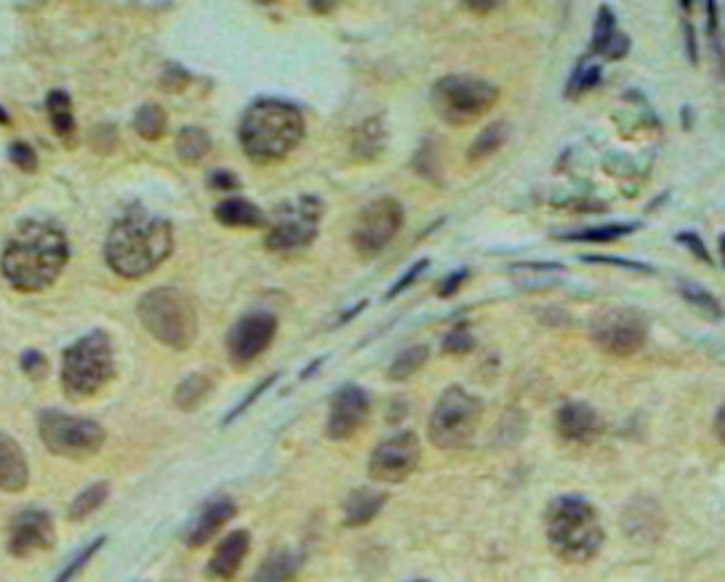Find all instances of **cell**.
I'll use <instances>...</instances> for the list:
<instances>
[{"label": "cell", "instance_id": "obj_16", "mask_svg": "<svg viewBox=\"0 0 725 582\" xmlns=\"http://www.w3.org/2000/svg\"><path fill=\"white\" fill-rule=\"evenodd\" d=\"M56 545L54 520L43 509H25L12 518L7 529V551L14 558H29Z\"/></svg>", "mask_w": 725, "mask_h": 582}, {"label": "cell", "instance_id": "obj_37", "mask_svg": "<svg viewBox=\"0 0 725 582\" xmlns=\"http://www.w3.org/2000/svg\"><path fill=\"white\" fill-rule=\"evenodd\" d=\"M105 540H108V538H105V536H99V538H94V540L90 542V545H85V547L79 551V554H76L70 562H67V565L63 567L61 574L56 576V580H54V582H72V580H74L76 576H79L81 571L87 567V562H90L96 554H99V549L105 545Z\"/></svg>", "mask_w": 725, "mask_h": 582}, {"label": "cell", "instance_id": "obj_13", "mask_svg": "<svg viewBox=\"0 0 725 582\" xmlns=\"http://www.w3.org/2000/svg\"><path fill=\"white\" fill-rule=\"evenodd\" d=\"M279 319L270 310H253L239 317L226 333L228 362L235 368H246L264 355L275 342Z\"/></svg>", "mask_w": 725, "mask_h": 582}, {"label": "cell", "instance_id": "obj_6", "mask_svg": "<svg viewBox=\"0 0 725 582\" xmlns=\"http://www.w3.org/2000/svg\"><path fill=\"white\" fill-rule=\"evenodd\" d=\"M116 362L110 335L96 328L65 348L61 362V386L72 402L99 395L114 380Z\"/></svg>", "mask_w": 725, "mask_h": 582}, {"label": "cell", "instance_id": "obj_15", "mask_svg": "<svg viewBox=\"0 0 725 582\" xmlns=\"http://www.w3.org/2000/svg\"><path fill=\"white\" fill-rule=\"evenodd\" d=\"M371 415V397L357 384L337 388L328 404L326 435L333 442H346L364 429Z\"/></svg>", "mask_w": 725, "mask_h": 582}, {"label": "cell", "instance_id": "obj_23", "mask_svg": "<svg viewBox=\"0 0 725 582\" xmlns=\"http://www.w3.org/2000/svg\"><path fill=\"white\" fill-rule=\"evenodd\" d=\"M215 219L224 228H264L268 226L266 212L257 203L244 197H230L215 206Z\"/></svg>", "mask_w": 725, "mask_h": 582}, {"label": "cell", "instance_id": "obj_45", "mask_svg": "<svg viewBox=\"0 0 725 582\" xmlns=\"http://www.w3.org/2000/svg\"><path fill=\"white\" fill-rule=\"evenodd\" d=\"M190 85V74L181 65L172 63L159 76V87L166 94H179Z\"/></svg>", "mask_w": 725, "mask_h": 582}, {"label": "cell", "instance_id": "obj_36", "mask_svg": "<svg viewBox=\"0 0 725 582\" xmlns=\"http://www.w3.org/2000/svg\"><path fill=\"white\" fill-rule=\"evenodd\" d=\"M411 166H413L415 174H420L424 181L433 183V186H440L442 183V166H440V154H438V145H435V141H424L420 145V150L415 152Z\"/></svg>", "mask_w": 725, "mask_h": 582}, {"label": "cell", "instance_id": "obj_34", "mask_svg": "<svg viewBox=\"0 0 725 582\" xmlns=\"http://www.w3.org/2000/svg\"><path fill=\"white\" fill-rule=\"evenodd\" d=\"M134 130L143 141H159L168 130V112L154 101L143 103L134 114Z\"/></svg>", "mask_w": 725, "mask_h": 582}, {"label": "cell", "instance_id": "obj_24", "mask_svg": "<svg viewBox=\"0 0 725 582\" xmlns=\"http://www.w3.org/2000/svg\"><path fill=\"white\" fill-rule=\"evenodd\" d=\"M299 569H302V556L277 549L261 560L255 574L250 576V582H295Z\"/></svg>", "mask_w": 725, "mask_h": 582}, {"label": "cell", "instance_id": "obj_31", "mask_svg": "<svg viewBox=\"0 0 725 582\" xmlns=\"http://www.w3.org/2000/svg\"><path fill=\"white\" fill-rule=\"evenodd\" d=\"M429 357H431V348L427 344H415L404 348V351L398 353V357L391 362L386 377H389L391 382L411 380L415 373L422 371L424 364L429 362Z\"/></svg>", "mask_w": 725, "mask_h": 582}, {"label": "cell", "instance_id": "obj_35", "mask_svg": "<svg viewBox=\"0 0 725 582\" xmlns=\"http://www.w3.org/2000/svg\"><path fill=\"white\" fill-rule=\"evenodd\" d=\"M618 34V25H616V16L614 9L609 5H601L598 7L596 21H594V32H592V41H589V54L592 56H603L607 45L612 43V38Z\"/></svg>", "mask_w": 725, "mask_h": 582}, {"label": "cell", "instance_id": "obj_51", "mask_svg": "<svg viewBox=\"0 0 725 582\" xmlns=\"http://www.w3.org/2000/svg\"><path fill=\"white\" fill-rule=\"evenodd\" d=\"M694 123H696V112L692 105H683L681 108V128L685 132H692L694 130Z\"/></svg>", "mask_w": 725, "mask_h": 582}, {"label": "cell", "instance_id": "obj_59", "mask_svg": "<svg viewBox=\"0 0 725 582\" xmlns=\"http://www.w3.org/2000/svg\"><path fill=\"white\" fill-rule=\"evenodd\" d=\"M411 582H429V580H411Z\"/></svg>", "mask_w": 725, "mask_h": 582}, {"label": "cell", "instance_id": "obj_46", "mask_svg": "<svg viewBox=\"0 0 725 582\" xmlns=\"http://www.w3.org/2000/svg\"><path fill=\"white\" fill-rule=\"evenodd\" d=\"M206 186L210 190H215V192H235V190L241 188V181H239V177L232 170L217 168V170H210L208 172Z\"/></svg>", "mask_w": 725, "mask_h": 582}, {"label": "cell", "instance_id": "obj_57", "mask_svg": "<svg viewBox=\"0 0 725 582\" xmlns=\"http://www.w3.org/2000/svg\"><path fill=\"white\" fill-rule=\"evenodd\" d=\"M676 7L683 9L685 14H690V9H694V3H676Z\"/></svg>", "mask_w": 725, "mask_h": 582}, {"label": "cell", "instance_id": "obj_28", "mask_svg": "<svg viewBox=\"0 0 725 582\" xmlns=\"http://www.w3.org/2000/svg\"><path fill=\"white\" fill-rule=\"evenodd\" d=\"M511 128L507 121H493L489 123L485 130H482L473 143L469 145L467 150V161L471 166H478V163H485L487 159H491L493 154L498 150L505 148V143L509 141Z\"/></svg>", "mask_w": 725, "mask_h": 582}, {"label": "cell", "instance_id": "obj_33", "mask_svg": "<svg viewBox=\"0 0 725 582\" xmlns=\"http://www.w3.org/2000/svg\"><path fill=\"white\" fill-rule=\"evenodd\" d=\"M110 498V482H94L90 487H85L79 496L70 502V509H67V518L72 522H81L90 518L94 511H99L105 502Z\"/></svg>", "mask_w": 725, "mask_h": 582}, {"label": "cell", "instance_id": "obj_17", "mask_svg": "<svg viewBox=\"0 0 725 582\" xmlns=\"http://www.w3.org/2000/svg\"><path fill=\"white\" fill-rule=\"evenodd\" d=\"M237 516V502L226 493H217L203 500L192 513L186 527L181 531L183 545L190 549H201L217 536L228 522Z\"/></svg>", "mask_w": 725, "mask_h": 582}, {"label": "cell", "instance_id": "obj_41", "mask_svg": "<svg viewBox=\"0 0 725 582\" xmlns=\"http://www.w3.org/2000/svg\"><path fill=\"white\" fill-rule=\"evenodd\" d=\"M279 377H282V375H279V373H273V375H268L266 380H261L259 384H255V386H253V391H250L246 397H241V402H239V404L235 406V409H232V411L224 417V426L232 424V422L237 420V417L244 415V413L250 409V406H253V404L259 400V397L268 391L270 386L277 384Z\"/></svg>", "mask_w": 725, "mask_h": 582}, {"label": "cell", "instance_id": "obj_56", "mask_svg": "<svg viewBox=\"0 0 725 582\" xmlns=\"http://www.w3.org/2000/svg\"><path fill=\"white\" fill-rule=\"evenodd\" d=\"M12 123V119H9V114L5 108H0V125H9Z\"/></svg>", "mask_w": 725, "mask_h": 582}, {"label": "cell", "instance_id": "obj_20", "mask_svg": "<svg viewBox=\"0 0 725 582\" xmlns=\"http://www.w3.org/2000/svg\"><path fill=\"white\" fill-rule=\"evenodd\" d=\"M29 484V464L23 446L9 433H0V491L21 493Z\"/></svg>", "mask_w": 725, "mask_h": 582}, {"label": "cell", "instance_id": "obj_3", "mask_svg": "<svg viewBox=\"0 0 725 582\" xmlns=\"http://www.w3.org/2000/svg\"><path fill=\"white\" fill-rule=\"evenodd\" d=\"M239 145L255 166L284 161L306 134V119L295 103L257 99L239 121Z\"/></svg>", "mask_w": 725, "mask_h": 582}, {"label": "cell", "instance_id": "obj_10", "mask_svg": "<svg viewBox=\"0 0 725 582\" xmlns=\"http://www.w3.org/2000/svg\"><path fill=\"white\" fill-rule=\"evenodd\" d=\"M279 219L270 226L264 246L275 255H290L313 244L319 235L324 217V201L313 194H304L297 201L277 210Z\"/></svg>", "mask_w": 725, "mask_h": 582}, {"label": "cell", "instance_id": "obj_29", "mask_svg": "<svg viewBox=\"0 0 725 582\" xmlns=\"http://www.w3.org/2000/svg\"><path fill=\"white\" fill-rule=\"evenodd\" d=\"M212 388H215L212 386V380L203 373H192L188 377H183V380L177 384V388H174V395H172L174 406H177V409L183 413L197 411L199 406L210 397Z\"/></svg>", "mask_w": 725, "mask_h": 582}, {"label": "cell", "instance_id": "obj_32", "mask_svg": "<svg viewBox=\"0 0 725 582\" xmlns=\"http://www.w3.org/2000/svg\"><path fill=\"white\" fill-rule=\"evenodd\" d=\"M679 293L685 302L694 306L699 313H703L710 319V322H721L723 319L721 299L714 293H710L708 288H703L701 284H696V281H692V279H679Z\"/></svg>", "mask_w": 725, "mask_h": 582}, {"label": "cell", "instance_id": "obj_42", "mask_svg": "<svg viewBox=\"0 0 725 582\" xmlns=\"http://www.w3.org/2000/svg\"><path fill=\"white\" fill-rule=\"evenodd\" d=\"M21 371L32 382H41V380H45L47 373H50V362H47V357L41 351H36V348H27V351H23V355H21Z\"/></svg>", "mask_w": 725, "mask_h": 582}, {"label": "cell", "instance_id": "obj_19", "mask_svg": "<svg viewBox=\"0 0 725 582\" xmlns=\"http://www.w3.org/2000/svg\"><path fill=\"white\" fill-rule=\"evenodd\" d=\"M250 542H253V538H250V533L246 529L230 531L228 536L219 542L215 554H212V558L208 560L206 576L217 582L235 580L241 565H244V560L248 558Z\"/></svg>", "mask_w": 725, "mask_h": 582}, {"label": "cell", "instance_id": "obj_55", "mask_svg": "<svg viewBox=\"0 0 725 582\" xmlns=\"http://www.w3.org/2000/svg\"><path fill=\"white\" fill-rule=\"evenodd\" d=\"M308 7H311L315 14H328V12H333L337 5L335 3H308Z\"/></svg>", "mask_w": 725, "mask_h": 582}, {"label": "cell", "instance_id": "obj_40", "mask_svg": "<svg viewBox=\"0 0 725 582\" xmlns=\"http://www.w3.org/2000/svg\"><path fill=\"white\" fill-rule=\"evenodd\" d=\"M429 266H431V261L427 257L413 261V264L409 268H406L398 279H395V284L389 290H386V295H384L386 302H391V299H395V297H400L402 293H406V290H409L415 284V281H418L424 273H427Z\"/></svg>", "mask_w": 725, "mask_h": 582}, {"label": "cell", "instance_id": "obj_38", "mask_svg": "<svg viewBox=\"0 0 725 582\" xmlns=\"http://www.w3.org/2000/svg\"><path fill=\"white\" fill-rule=\"evenodd\" d=\"M583 264H592V266H612V268H621V270H632V273L638 275H656V268L645 264V261H636V259H625V257H612V255H583L580 257Z\"/></svg>", "mask_w": 725, "mask_h": 582}, {"label": "cell", "instance_id": "obj_5", "mask_svg": "<svg viewBox=\"0 0 725 582\" xmlns=\"http://www.w3.org/2000/svg\"><path fill=\"white\" fill-rule=\"evenodd\" d=\"M137 317L159 344L183 353L195 344L199 317L192 299L179 288L159 286L143 293L137 304Z\"/></svg>", "mask_w": 725, "mask_h": 582}, {"label": "cell", "instance_id": "obj_49", "mask_svg": "<svg viewBox=\"0 0 725 582\" xmlns=\"http://www.w3.org/2000/svg\"><path fill=\"white\" fill-rule=\"evenodd\" d=\"M683 38H685V54L692 65H699V38H696V27L690 21H683Z\"/></svg>", "mask_w": 725, "mask_h": 582}, {"label": "cell", "instance_id": "obj_1", "mask_svg": "<svg viewBox=\"0 0 725 582\" xmlns=\"http://www.w3.org/2000/svg\"><path fill=\"white\" fill-rule=\"evenodd\" d=\"M70 261V241L61 226L47 219L18 223L3 248L0 273L18 293H43Z\"/></svg>", "mask_w": 725, "mask_h": 582}, {"label": "cell", "instance_id": "obj_47", "mask_svg": "<svg viewBox=\"0 0 725 582\" xmlns=\"http://www.w3.org/2000/svg\"><path fill=\"white\" fill-rule=\"evenodd\" d=\"M469 275H471V270H469V268H458V270H453L451 275H447V277H444V279L440 281V284H438V290H435V293H438V297H440V299H451V297H456V295L460 293V288H462L464 284H467Z\"/></svg>", "mask_w": 725, "mask_h": 582}, {"label": "cell", "instance_id": "obj_14", "mask_svg": "<svg viewBox=\"0 0 725 582\" xmlns=\"http://www.w3.org/2000/svg\"><path fill=\"white\" fill-rule=\"evenodd\" d=\"M422 444L413 431H402L384 440L369 458V475L375 482L400 484L418 471Z\"/></svg>", "mask_w": 725, "mask_h": 582}, {"label": "cell", "instance_id": "obj_54", "mask_svg": "<svg viewBox=\"0 0 725 582\" xmlns=\"http://www.w3.org/2000/svg\"><path fill=\"white\" fill-rule=\"evenodd\" d=\"M723 413H725V409H723V406H719L717 417H714V429H717V440L721 444H723V438H725V435H723Z\"/></svg>", "mask_w": 725, "mask_h": 582}, {"label": "cell", "instance_id": "obj_43", "mask_svg": "<svg viewBox=\"0 0 725 582\" xmlns=\"http://www.w3.org/2000/svg\"><path fill=\"white\" fill-rule=\"evenodd\" d=\"M7 152H9V161H12L21 172L34 174L38 170V154L29 143L14 141L12 145H9Z\"/></svg>", "mask_w": 725, "mask_h": 582}, {"label": "cell", "instance_id": "obj_18", "mask_svg": "<svg viewBox=\"0 0 725 582\" xmlns=\"http://www.w3.org/2000/svg\"><path fill=\"white\" fill-rule=\"evenodd\" d=\"M554 426L560 440L589 444L603 433V417L589 402L569 400L556 411Z\"/></svg>", "mask_w": 725, "mask_h": 582}, {"label": "cell", "instance_id": "obj_50", "mask_svg": "<svg viewBox=\"0 0 725 582\" xmlns=\"http://www.w3.org/2000/svg\"><path fill=\"white\" fill-rule=\"evenodd\" d=\"M464 9H469V12H476V14H489L493 12V9H500L502 3H480V0H467V3H462Z\"/></svg>", "mask_w": 725, "mask_h": 582}, {"label": "cell", "instance_id": "obj_4", "mask_svg": "<svg viewBox=\"0 0 725 582\" xmlns=\"http://www.w3.org/2000/svg\"><path fill=\"white\" fill-rule=\"evenodd\" d=\"M545 536L551 551L569 565H585L601 554L605 545L598 509L578 493H563L547 504Z\"/></svg>", "mask_w": 725, "mask_h": 582}, {"label": "cell", "instance_id": "obj_44", "mask_svg": "<svg viewBox=\"0 0 725 582\" xmlns=\"http://www.w3.org/2000/svg\"><path fill=\"white\" fill-rule=\"evenodd\" d=\"M674 241H676V244H679V246H683L685 250H690V252H692V257H696L699 261H703V264L714 266V259H712V255H710L708 244H705L703 237H701V235H696L694 230H681V232H676V235H674Z\"/></svg>", "mask_w": 725, "mask_h": 582}, {"label": "cell", "instance_id": "obj_8", "mask_svg": "<svg viewBox=\"0 0 725 582\" xmlns=\"http://www.w3.org/2000/svg\"><path fill=\"white\" fill-rule=\"evenodd\" d=\"M482 400L460 384H451L435 402L427 435L435 449L460 451L471 446L482 420Z\"/></svg>", "mask_w": 725, "mask_h": 582}, {"label": "cell", "instance_id": "obj_26", "mask_svg": "<svg viewBox=\"0 0 725 582\" xmlns=\"http://www.w3.org/2000/svg\"><path fill=\"white\" fill-rule=\"evenodd\" d=\"M47 114H50L52 130L58 139L67 145H74L76 141V119L72 110L70 94L63 90H52L45 99Z\"/></svg>", "mask_w": 725, "mask_h": 582}, {"label": "cell", "instance_id": "obj_2", "mask_svg": "<svg viewBox=\"0 0 725 582\" xmlns=\"http://www.w3.org/2000/svg\"><path fill=\"white\" fill-rule=\"evenodd\" d=\"M172 250V223L143 208H132L116 219L103 246L108 266L123 279H141L154 273Z\"/></svg>", "mask_w": 725, "mask_h": 582}, {"label": "cell", "instance_id": "obj_53", "mask_svg": "<svg viewBox=\"0 0 725 582\" xmlns=\"http://www.w3.org/2000/svg\"><path fill=\"white\" fill-rule=\"evenodd\" d=\"M324 362H326V357H317V360H313L311 364H308V366L304 368L302 375H299V377H302V380H308V377L315 375V373L319 371V366H322Z\"/></svg>", "mask_w": 725, "mask_h": 582}, {"label": "cell", "instance_id": "obj_7", "mask_svg": "<svg viewBox=\"0 0 725 582\" xmlns=\"http://www.w3.org/2000/svg\"><path fill=\"white\" fill-rule=\"evenodd\" d=\"M500 90L496 83L471 74L440 76L431 87V108L438 119L453 128L478 123L496 108Z\"/></svg>", "mask_w": 725, "mask_h": 582}, {"label": "cell", "instance_id": "obj_22", "mask_svg": "<svg viewBox=\"0 0 725 582\" xmlns=\"http://www.w3.org/2000/svg\"><path fill=\"white\" fill-rule=\"evenodd\" d=\"M389 145V132L382 116H369L357 125L351 137V157L360 163H371L382 157Z\"/></svg>", "mask_w": 725, "mask_h": 582}, {"label": "cell", "instance_id": "obj_25", "mask_svg": "<svg viewBox=\"0 0 725 582\" xmlns=\"http://www.w3.org/2000/svg\"><path fill=\"white\" fill-rule=\"evenodd\" d=\"M641 228V221L630 223H605V226H592L572 232H556L554 239L565 241V244H614V241L630 237Z\"/></svg>", "mask_w": 725, "mask_h": 582}, {"label": "cell", "instance_id": "obj_52", "mask_svg": "<svg viewBox=\"0 0 725 582\" xmlns=\"http://www.w3.org/2000/svg\"><path fill=\"white\" fill-rule=\"evenodd\" d=\"M366 306H369V302H366V299H362V302H360V304H355L353 308H348V310H344V313H342V317H340V319H337V326H344L346 322H351V319H355L357 315H360V313H362V310H364Z\"/></svg>", "mask_w": 725, "mask_h": 582}, {"label": "cell", "instance_id": "obj_30", "mask_svg": "<svg viewBox=\"0 0 725 582\" xmlns=\"http://www.w3.org/2000/svg\"><path fill=\"white\" fill-rule=\"evenodd\" d=\"M603 81V65L598 63H592L589 61V54L587 56H580L572 74H569V79L565 83V99L569 101H576L580 99V96L592 92L594 87H598V83Z\"/></svg>", "mask_w": 725, "mask_h": 582}, {"label": "cell", "instance_id": "obj_39", "mask_svg": "<svg viewBox=\"0 0 725 582\" xmlns=\"http://www.w3.org/2000/svg\"><path fill=\"white\" fill-rule=\"evenodd\" d=\"M476 348V337H473L469 324L453 326L442 339V351L447 355H467Z\"/></svg>", "mask_w": 725, "mask_h": 582}, {"label": "cell", "instance_id": "obj_11", "mask_svg": "<svg viewBox=\"0 0 725 582\" xmlns=\"http://www.w3.org/2000/svg\"><path fill=\"white\" fill-rule=\"evenodd\" d=\"M589 337L603 353L614 357H632L643 351L650 337V322L636 308H605L589 324Z\"/></svg>", "mask_w": 725, "mask_h": 582}, {"label": "cell", "instance_id": "obj_21", "mask_svg": "<svg viewBox=\"0 0 725 582\" xmlns=\"http://www.w3.org/2000/svg\"><path fill=\"white\" fill-rule=\"evenodd\" d=\"M386 502H389V493L386 491L371 487L353 489L344 500V525L351 529L371 525L380 516Z\"/></svg>", "mask_w": 725, "mask_h": 582}, {"label": "cell", "instance_id": "obj_9", "mask_svg": "<svg viewBox=\"0 0 725 582\" xmlns=\"http://www.w3.org/2000/svg\"><path fill=\"white\" fill-rule=\"evenodd\" d=\"M38 435L47 451L67 460L92 458L108 440V433L96 420L56 409L38 413Z\"/></svg>", "mask_w": 725, "mask_h": 582}, {"label": "cell", "instance_id": "obj_27", "mask_svg": "<svg viewBox=\"0 0 725 582\" xmlns=\"http://www.w3.org/2000/svg\"><path fill=\"white\" fill-rule=\"evenodd\" d=\"M210 150V134L199 128V125H186V128L177 132V139H174V152H177L179 161L186 163V166H199L208 157Z\"/></svg>", "mask_w": 725, "mask_h": 582}, {"label": "cell", "instance_id": "obj_58", "mask_svg": "<svg viewBox=\"0 0 725 582\" xmlns=\"http://www.w3.org/2000/svg\"><path fill=\"white\" fill-rule=\"evenodd\" d=\"M717 248H719V259H723V235H719L717 239Z\"/></svg>", "mask_w": 725, "mask_h": 582}, {"label": "cell", "instance_id": "obj_12", "mask_svg": "<svg viewBox=\"0 0 725 582\" xmlns=\"http://www.w3.org/2000/svg\"><path fill=\"white\" fill-rule=\"evenodd\" d=\"M404 226V206L393 197H380L364 206L351 232L353 250L362 259H375L400 235Z\"/></svg>", "mask_w": 725, "mask_h": 582}, {"label": "cell", "instance_id": "obj_48", "mask_svg": "<svg viewBox=\"0 0 725 582\" xmlns=\"http://www.w3.org/2000/svg\"><path fill=\"white\" fill-rule=\"evenodd\" d=\"M705 18H708V21H705V27H708V29H705V32H708V38H710V41L714 43L712 50H717V56H719V61H721L723 50H721L719 3H712V0H708V3H705Z\"/></svg>", "mask_w": 725, "mask_h": 582}]
</instances>
